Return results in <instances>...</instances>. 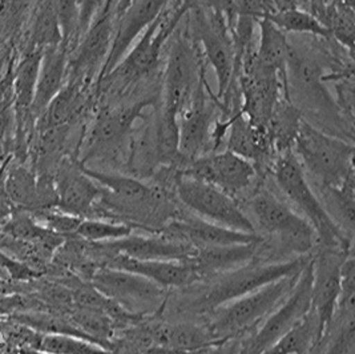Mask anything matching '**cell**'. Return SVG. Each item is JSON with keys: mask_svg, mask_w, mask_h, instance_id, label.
Masks as SVG:
<instances>
[{"mask_svg": "<svg viewBox=\"0 0 355 354\" xmlns=\"http://www.w3.org/2000/svg\"><path fill=\"white\" fill-rule=\"evenodd\" d=\"M257 26L259 30V49L254 52L256 59L262 67L275 72L288 95L286 68L291 43L286 39V33L281 31L266 19L257 20Z\"/></svg>", "mask_w": 355, "mask_h": 354, "instance_id": "25", "label": "cell"}, {"mask_svg": "<svg viewBox=\"0 0 355 354\" xmlns=\"http://www.w3.org/2000/svg\"><path fill=\"white\" fill-rule=\"evenodd\" d=\"M4 349H6V341L3 336L0 335V354L4 353Z\"/></svg>", "mask_w": 355, "mask_h": 354, "instance_id": "38", "label": "cell"}, {"mask_svg": "<svg viewBox=\"0 0 355 354\" xmlns=\"http://www.w3.org/2000/svg\"><path fill=\"white\" fill-rule=\"evenodd\" d=\"M92 287L114 304L137 317L160 316L169 290L139 274L104 267L92 276Z\"/></svg>", "mask_w": 355, "mask_h": 354, "instance_id": "10", "label": "cell"}, {"mask_svg": "<svg viewBox=\"0 0 355 354\" xmlns=\"http://www.w3.org/2000/svg\"><path fill=\"white\" fill-rule=\"evenodd\" d=\"M55 185L58 205L64 213L78 217L94 212L101 196V188L84 172L79 161H63Z\"/></svg>", "mask_w": 355, "mask_h": 354, "instance_id": "19", "label": "cell"}, {"mask_svg": "<svg viewBox=\"0 0 355 354\" xmlns=\"http://www.w3.org/2000/svg\"><path fill=\"white\" fill-rule=\"evenodd\" d=\"M171 0H133L130 7L114 19V35L107 60L103 65L98 79L110 74L124 58L132 44L168 7Z\"/></svg>", "mask_w": 355, "mask_h": 354, "instance_id": "17", "label": "cell"}, {"mask_svg": "<svg viewBox=\"0 0 355 354\" xmlns=\"http://www.w3.org/2000/svg\"><path fill=\"white\" fill-rule=\"evenodd\" d=\"M304 119L302 111L291 99L282 96L278 100L266 126L275 155L291 151Z\"/></svg>", "mask_w": 355, "mask_h": 354, "instance_id": "27", "label": "cell"}, {"mask_svg": "<svg viewBox=\"0 0 355 354\" xmlns=\"http://www.w3.org/2000/svg\"><path fill=\"white\" fill-rule=\"evenodd\" d=\"M229 136L226 137V149L250 161L259 172L265 165L270 168L275 159L273 145L268 130L253 126L240 110L230 116Z\"/></svg>", "mask_w": 355, "mask_h": 354, "instance_id": "22", "label": "cell"}, {"mask_svg": "<svg viewBox=\"0 0 355 354\" xmlns=\"http://www.w3.org/2000/svg\"><path fill=\"white\" fill-rule=\"evenodd\" d=\"M64 43L53 0H43L33 26V49H44Z\"/></svg>", "mask_w": 355, "mask_h": 354, "instance_id": "31", "label": "cell"}, {"mask_svg": "<svg viewBox=\"0 0 355 354\" xmlns=\"http://www.w3.org/2000/svg\"><path fill=\"white\" fill-rule=\"evenodd\" d=\"M175 194L178 203L194 216L233 230L256 233L241 204L218 188L178 172Z\"/></svg>", "mask_w": 355, "mask_h": 354, "instance_id": "9", "label": "cell"}, {"mask_svg": "<svg viewBox=\"0 0 355 354\" xmlns=\"http://www.w3.org/2000/svg\"><path fill=\"white\" fill-rule=\"evenodd\" d=\"M133 228L119 223V221H111L104 219H89V220H81L80 224L76 229V233L83 239L88 242H110L124 239L133 233Z\"/></svg>", "mask_w": 355, "mask_h": 354, "instance_id": "33", "label": "cell"}, {"mask_svg": "<svg viewBox=\"0 0 355 354\" xmlns=\"http://www.w3.org/2000/svg\"><path fill=\"white\" fill-rule=\"evenodd\" d=\"M133 0H116L114 6H113V14H114V19L120 17L128 7Z\"/></svg>", "mask_w": 355, "mask_h": 354, "instance_id": "37", "label": "cell"}, {"mask_svg": "<svg viewBox=\"0 0 355 354\" xmlns=\"http://www.w3.org/2000/svg\"><path fill=\"white\" fill-rule=\"evenodd\" d=\"M81 223L80 217L72 214H51L49 216V226L59 232H76Z\"/></svg>", "mask_w": 355, "mask_h": 354, "instance_id": "36", "label": "cell"}, {"mask_svg": "<svg viewBox=\"0 0 355 354\" xmlns=\"http://www.w3.org/2000/svg\"><path fill=\"white\" fill-rule=\"evenodd\" d=\"M156 319L157 316L150 317L153 349L173 354H192L221 342L213 338L205 323L160 321Z\"/></svg>", "mask_w": 355, "mask_h": 354, "instance_id": "21", "label": "cell"}, {"mask_svg": "<svg viewBox=\"0 0 355 354\" xmlns=\"http://www.w3.org/2000/svg\"><path fill=\"white\" fill-rule=\"evenodd\" d=\"M270 174L284 199L313 228L317 246L353 249V240L347 239L331 220L291 149L275 156Z\"/></svg>", "mask_w": 355, "mask_h": 354, "instance_id": "3", "label": "cell"}, {"mask_svg": "<svg viewBox=\"0 0 355 354\" xmlns=\"http://www.w3.org/2000/svg\"><path fill=\"white\" fill-rule=\"evenodd\" d=\"M321 203L331 220L337 224L342 233L353 240L354 237L355 192L354 175L347 177L336 187L313 185Z\"/></svg>", "mask_w": 355, "mask_h": 354, "instance_id": "26", "label": "cell"}, {"mask_svg": "<svg viewBox=\"0 0 355 354\" xmlns=\"http://www.w3.org/2000/svg\"><path fill=\"white\" fill-rule=\"evenodd\" d=\"M285 33L311 35L322 39H331V33L322 22L310 11L297 7H282L263 17Z\"/></svg>", "mask_w": 355, "mask_h": 354, "instance_id": "29", "label": "cell"}, {"mask_svg": "<svg viewBox=\"0 0 355 354\" xmlns=\"http://www.w3.org/2000/svg\"><path fill=\"white\" fill-rule=\"evenodd\" d=\"M68 47L64 43L43 49L31 111L44 112L52 99L64 87L68 76Z\"/></svg>", "mask_w": 355, "mask_h": 354, "instance_id": "24", "label": "cell"}, {"mask_svg": "<svg viewBox=\"0 0 355 354\" xmlns=\"http://www.w3.org/2000/svg\"><path fill=\"white\" fill-rule=\"evenodd\" d=\"M100 251L107 256L121 255L136 260H176L184 261L192 258L194 249L188 242H181L165 233L146 232V235H135L116 240L101 242Z\"/></svg>", "mask_w": 355, "mask_h": 354, "instance_id": "18", "label": "cell"}, {"mask_svg": "<svg viewBox=\"0 0 355 354\" xmlns=\"http://www.w3.org/2000/svg\"><path fill=\"white\" fill-rule=\"evenodd\" d=\"M300 273L275 280L210 312L205 323L210 335L224 341L250 333L289 296Z\"/></svg>", "mask_w": 355, "mask_h": 354, "instance_id": "6", "label": "cell"}, {"mask_svg": "<svg viewBox=\"0 0 355 354\" xmlns=\"http://www.w3.org/2000/svg\"><path fill=\"white\" fill-rule=\"evenodd\" d=\"M288 95H293L306 104L310 111L338 117L339 107L323 85L324 75L317 59L291 46L286 68Z\"/></svg>", "mask_w": 355, "mask_h": 354, "instance_id": "15", "label": "cell"}, {"mask_svg": "<svg viewBox=\"0 0 355 354\" xmlns=\"http://www.w3.org/2000/svg\"><path fill=\"white\" fill-rule=\"evenodd\" d=\"M350 252L353 249L317 246L311 255V310L320 322L321 336L336 313L342 265Z\"/></svg>", "mask_w": 355, "mask_h": 354, "instance_id": "14", "label": "cell"}, {"mask_svg": "<svg viewBox=\"0 0 355 354\" xmlns=\"http://www.w3.org/2000/svg\"><path fill=\"white\" fill-rule=\"evenodd\" d=\"M250 221L256 232L270 236L278 244L281 255L310 256L317 237L306 220L291 204L265 185H257L248 197Z\"/></svg>", "mask_w": 355, "mask_h": 354, "instance_id": "4", "label": "cell"}, {"mask_svg": "<svg viewBox=\"0 0 355 354\" xmlns=\"http://www.w3.org/2000/svg\"><path fill=\"white\" fill-rule=\"evenodd\" d=\"M42 53H43V49H31L26 55V58L23 59L21 65L17 69L15 92H17V108L21 111H28L33 107Z\"/></svg>", "mask_w": 355, "mask_h": 354, "instance_id": "32", "label": "cell"}, {"mask_svg": "<svg viewBox=\"0 0 355 354\" xmlns=\"http://www.w3.org/2000/svg\"><path fill=\"white\" fill-rule=\"evenodd\" d=\"M181 174L213 185L237 201L241 194L249 192L259 175L250 161L227 149L189 161Z\"/></svg>", "mask_w": 355, "mask_h": 354, "instance_id": "12", "label": "cell"}, {"mask_svg": "<svg viewBox=\"0 0 355 354\" xmlns=\"http://www.w3.org/2000/svg\"><path fill=\"white\" fill-rule=\"evenodd\" d=\"M37 349L46 354H114L88 338L65 333H46L39 338Z\"/></svg>", "mask_w": 355, "mask_h": 354, "instance_id": "30", "label": "cell"}, {"mask_svg": "<svg viewBox=\"0 0 355 354\" xmlns=\"http://www.w3.org/2000/svg\"><path fill=\"white\" fill-rule=\"evenodd\" d=\"M114 35L113 4L105 6L88 30L83 33L79 44L71 58H68L69 81L88 83L101 71L112 46Z\"/></svg>", "mask_w": 355, "mask_h": 354, "instance_id": "16", "label": "cell"}, {"mask_svg": "<svg viewBox=\"0 0 355 354\" xmlns=\"http://www.w3.org/2000/svg\"><path fill=\"white\" fill-rule=\"evenodd\" d=\"M262 245V237L259 242L250 244H239L227 246L200 248L194 255L188 258L193 268L194 273L200 281H204L217 274L225 273L240 268L257 258Z\"/></svg>", "mask_w": 355, "mask_h": 354, "instance_id": "23", "label": "cell"}, {"mask_svg": "<svg viewBox=\"0 0 355 354\" xmlns=\"http://www.w3.org/2000/svg\"><path fill=\"white\" fill-rule=\"evenodd\" d=\"M204 79L202 53L197 43L194 44L189 36L178 33L172 40L166 56L160 106L178 116L191 104Z\"/></svg>", "mask_w": 355, "mask_h": 354, "instance_id": "8", "label": "cell"}, {"mask_svg": "<svg viewBox=\"0 0 355 354\" xmlns=\"http://www.w3.org/2000/svg\"><path fill=\"white\" fill-rule=\"evenodd\" d=\"M291 151L317 187H336L354 175V143L304 119Z\"/></svg>", "mask_w": 355, "mask_h": 354, "instance_id": "5", "label": "cell"}, {"mask_svg": "<svg viewBox=\"0 0 355 354\" xmlns=\"http://www.w3.org/2000/svg\"><path fill=\"white\" fill-rule=\"evenodd\" d=\"M311 309V258L298 276L289 296L240 339L239 354H263Z\"/></svg>", "mask_w": 355, "mask_h": 354, "instance_id": "11", "label": "cell"}, {"mask_svg": "<svg viewBox=\"0 0 355 354\" xmlns=\"http://www.w3.org/2000/svg\"><path fill=\"white\" fill-rule=\"evenodd\" d=\"M10 197L19 204H33L37 200V184L31 172L26 168H14L6 184Z\"/></svg>", "mask_w": 355, "mask_h": 354, "instance_id": "34", "label": "cell"}, {"mask_svg": "<svg viewBox=\"0 0 355 354\" xmlns=\"http://www.w3.org/2000/svg\"><path fill=\"white\" fill-rule=\"evenodd\" d=\"M217 104L208 81L204 79L191 104L178 115V149L187 164L213 152V129L217 123L214 107H218Z\"/></svg>", "mask_w": 355, "mask_h": 354, "instance_id": "13", "label": "cell"}, {"mask_svg": "<svg viewBox=\"0 0 355 354\" xmlns=\"http://www.w3.org/2000/svg\"><path fill=\"white\" fill-rule=\"evenodd\" d=\"M192 7V0H171L162 17L137 37L119 65L98 79L97 91L100 96L119 99L133 85L149 78L160 65L165 44L178 31L182 17Z\"/></svg>", "mask_w": 355, "mask_h": 354, "instance_id": "2", "label": "cell"}, {"mask_svg": "<svg viewBox=\"0 0 355 354\" xmlns=\"http://www.w3.org/2000/svg\"><path fill=\"white\" fill-rule=\"evenodd\" d=\"M156 106L155 97H143L130 103L107 104L97 113L94 124L84 137L81 165L92 161L117 162L120 156L127 159L130 133L139 120L146 116L148 107Z\"/></svg>", "mask_w": 355, "mask_h": 354, "instance_id": "7", "label": "cell"}, {"mask_svg": "<svg viewBox=\"0 0 355 354\" xmlns=\"http://www.w3.org/2000/svg\"><path fill=\"white\" fill-rule=\"evenodd\" d=\"M321 338L317 316L310 312L263 354H310Z\"/></svg>", "mask_w": 355, "mask_h": 354, "instance_id": "28", "label": "cell"}, {"mask_svg": "<svg viewBox=\"0 0 355 354\" xmlns=\"http://www.w3.org/2000/svg\"><path fill=\"white\" fill-rule=\"evenodd\" d=\"M105 267L139 274L165 289L187 288L198 283L188 260H136L121 255H110Z\"/></svg>", "mask_w": 355, "mask_h": 354, "instance_id": "20", "label": "cell"}, {"mask_svg": "<svg viewBox=\"0 0 355 354\" xmlns=\"http://www.w3.org/2000/svg\"><path fill=\"white\" fill-rule=\"evenodd\" d=\"M310 256L266 261L254 258L240 268L217 274L200 283H205L196 290L187 292L176 305L180 316H208L218 306L227 304L243 294L279 280L282 277L298 274L310 261Z\"/></svg>", "mask_w": 355, "mask_h": 354, "instance_id": "1", "label": "cell"}, {"mask_svg": "<svg viewBox=\"0 0 355 354\" xmlns=\"http://www.w3.org/2000/svg\"><path fill=\"white\" fill-rule=\"evenodd\" d=\"M232 8L236 17L263 19L277 10L273 0H232Z\"/></svg>", "mask_w": 355, "mask_h": 354, "instance_id": "35", "label": "cell"}]
</instances>
